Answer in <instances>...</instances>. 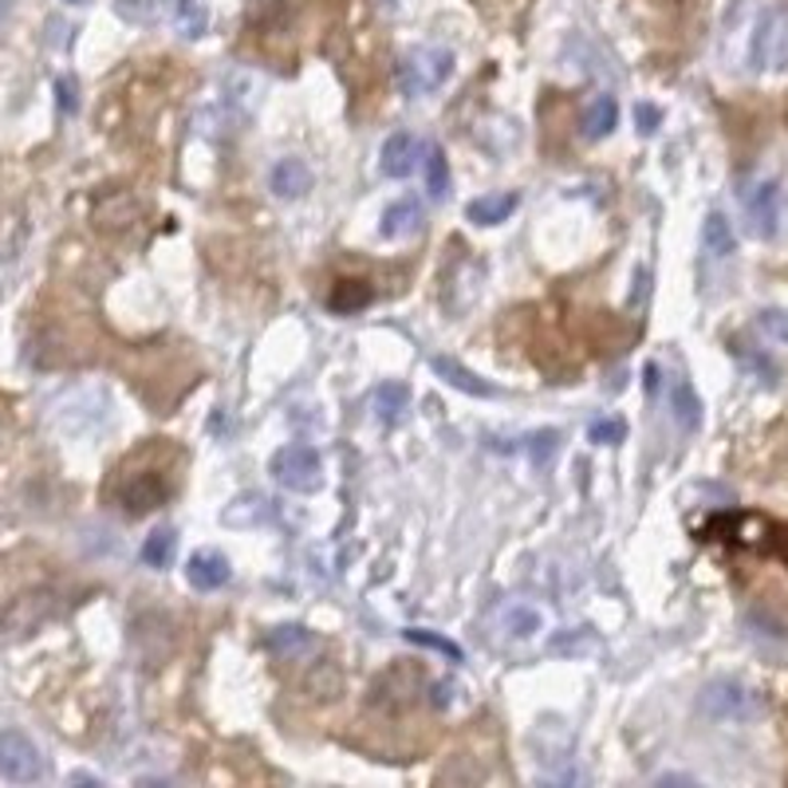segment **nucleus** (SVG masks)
<instances>
[{"instance_id":"9d476101","label":"nucleus","mask_w":788,"mask_h":788,"mask_svg":"<svg viewBox=\"0 0 788 788\" xmlns=\"http://www.w3.org/2000/svg\"><path fill=\"white\" fill-rule=\"evenodd\" d=\"M418 154H422V146L415 142V134H390V139L382 142V174L387 177L415 174Z\"/></svg>"},{"instance_id":"0eeeda50","label":"nucleus","mask_w":788,"mask_h":788,"mask_svg":"<svg viewBox=\"0 0 788 788\" xmlns=\"http://www.w3.org/2000/svg\"><path fill=\"white\" fill-rule=\"evenodd\" d=\"M757 71L772 68H788V17L785 12H765L757 20V32H754V52H749Z\"/></svg>"},{"instance_id":"4be33fe9","label":"nucleus","mask_w":788,"mask_h":788,"mask_svg":"<svg viewBox=\"0 0 788 788\" xmlns=\"http://www.w3.org/2000/svg\"><path fill=\"white\" fill-rule=\"evenodd\" d=\"M407 410H410V390L402 382H382L375 390V415H379V422L395 426Z\"/></svg>"},{"instance_id":"1a4fd4ad","label":"nucleus","mask_w":788,"mask_h":788,"mask_svg":"<svg viewBox=\"0 0 788 788\" xmlns=\"http://www.w3.org/2000/svg\"><path fill=\"white\" fill-rule=\"evenodd\" d=\"M265 647L273 651L276 658H284V663H300V658L316 655L319 651V638L316 631L300 627V623H284V627H273L265 635Z\"/></svg>"},{"instance_id":"f8f14e48","label":"nucleus","mask_w":788,"mask_h":788,"mask_svg":"<svg viewBox=\"0 0 788 788\" xmlns=\"http://www.w3.org/2000/svg\"><path fill=\"white\" fill-rule=\"evenodd\" d=\"M186 580L197 592H217V587L229 584V560L217 556V552H197L186 567Z\"/></svg>"},{"instance_id":"cd10ccee","label":"nucleus","mask_w":788,"mask_h":788,"mask_svg":"<svg viewBox=\"0 0 788 788\" xmlns=\"http://www.w3.org/2000/svg\"><path fill=\"white\" fill-rule=\"evenodd\" d=\"M524 450H529L532 465H549L560 450V430H536V434L524 442Z\"/></svg>"},{"instance_id":"20e7f679","label":"nucleus","mask_w":788,"mask_h":788,"mask_svg":"<svg viewBox=\"0 0 788 788\" xmlns=\"http://www.w3.org/2000/svg\"><path fill=\"white\" fill-rule=\"evenodd\" d=\"M453 71V55L446 48H418L402 60L399 68V83L407 95H426V91H438Z\"/></svg>"},{"instance_id":"39448f33","label":"nucleus","mask_w":788,"mask_h":788,"mask_svg":"<svg viewBox=\"0 0 788 788\" xmlns=\"http://www.w3.org/2000/svg\"><path fill=\"white\" fill-rule=\"evenodd\" d=\"M0 777L12 780V785H32V780L44 777V757H40L32 737L17 734V729L0 734Z\"/></svg>"},{"instance_id":"aec40b11","label":"nucleus","mask_w":788,"mask_h":788,"mask_svg":"<svg viewBox=\"0 0 788 788\" xmlns=\"http://www.w3.org/2000/svg\"><path fill=\"white\" fill-rule=\"evenodd\" d=\"M671 415L674 422L683 426L686 434H694L702 426V399L694 395V387L686 379H674V390H671Z\"/></svg>"},{"instance_id":"c756f323","label":"nucleus","mask_w":788,"mask_h":788,"mask_svg":"<svg viewBox=\"0 0 788 788\" xmlns=\"http://www.w3.org/2000/svg\"><path fill=\"white\" fill-rule=\"evenodd\" d=\"M635 123H638V131L643 134H655L658 123H663V111H658L655 103H638L635 106Z\"/></svg>"},{"instance_id":"f257e3e1","label":"nucleus","mask_w":788,"mask_h":788,"mask_svg":"<svg viewBox=\"0 0 788 788\" xmlns=\"http://www.w3.org/2000/svg\"><path fill=\"white\" fill-rule=\"evenodd\" d=\"M698 709L714 722H757L765 714V698L754 690V686L734 683V678H714V683L702 686L698 694Z\"/></svg>"},{"instance_id":"a878e982","label":"nucleus","mask_w":788,"mask_h":788,"mask_svg":"<svg viewBox=\"0 0 788 788\" xmlns=\"http://www.w3.org/2000/svg\"><path fill=\"white\" fill-rule=\"evenodd\" d=\"M174 549H177V536L170 529H158L146 536V544H142V560L151 567H166L170 560H174Z\"/></svg>"},{"instance_id":"393cba45","label":"nucleus","mask_w":788,"mask_h":788,"mask_svg":"<svg viewBox=\"0 0 788 788\" xmlns=\"http://www.w3.org/2000/svg\"><path fill=\"white\" fill-rule=\"evenodd\" d=\"M426 166V190H430V197H446V190H450V166H446V154L438 151V146H430L422 158Z\"/></svg>"},{"instance_id":"6e6552de","label":"nucleus","mask_w":788,"mask_h":788,"mask_svg":"<svg viewBox=\"0 0 788 788\" xmlns=\"http://www.w3.org/2000/svg\"><path fill=\"white\" fill-rule=\"evenodd\" d=\"M170 497V485L162 473L146 470V473H131V478L119 485V505H123V513L131 516H146L154 513L158 505H166Z\"/></svg>"},{"instance_id":"72a5a7b5","label":"nucleus","mask_w":788,"mask_h":788,"mask_svg":"<svg viewBox=\"0 0 788 788\" xmlns=\"http://www.w3.org/2000/svg\"><path fill=\"white\" fill-rule=\"evenodd\" d=\"M12 4H17V0H0V17H9Z\"/></svg>"},{"instance_id":"7ed1b4c3","label":"nucleus","mask_w":788,"mask_h":788,"mask_svg":"<svg viewBox=\"0 0 788 788\" xmlns=\"http://www.w3.org/2000/svg\"><path fill=\"white\" fill-rule=\"evenodd\" d=\"M273 478L276 485H284L288 493H316L324 485V461L311 446H284L280 453L273 458Z\"/></svg>"},{"instance_id":"2eb2a0df","label":"nucleus","mask_w":788,"mask_h":788,"mask_svg":"<svg viewBox=\"0 0 788 788\" xmlns=\"http://www.w3.org/2000/svg\"><path fill=\"white\" fill-rule=\"evenodd\" d=\"M521 205V197L513 194V190H501V194H481L478 202H470V222L478 225H501L513 217V209Z\"/></svg>"},{"instance_id":"473e14b6","label":"nucleus","mask_w":788,"mask_h":788,"mask_svg":"<svg viewBox=\"0 0 788 788\" xmlns=\"http://www.w3.org/2000/svg\"><path fill=\"white\" fill-rule=\"evenodd\" d=\"M453 702V686L450 683H442V686H434V706L438 709H446Z\"/></svg>"},{"instance_id":"2f4dec72","label":"nucleus","mask_w":788,"mask_h":788,"mask_svg":"<svg viewBox=\"0 0 788 788\" xmlns=\"http://www.w3.org/2000/svg\"><path fill=\"white\" fill-rule=\"evenodd\" d=\"M60 106L63 111H75V106H80V99H75V83L71 80H60Z\"/></svg>"},{"instance_id":"f3484780","label":"nucleus","mask_w":788,"mask_h":788,"mask_svg":"<svg viewBox=\"0 0 788 788\" xmlns=\"http://www.w3.org/2000/svg\"><path fill=\"white\" fill-rule=\"evenodd\" d=\"M620 126V103L615 95H595L584 111V139H607Z\"/></svg>"},{"instance_id":"bb28decb","label":"nucleus","mask_w":788,"mask_h":788,"mask_svg":"<svg viewBox=\"0 0 788 788\" xmlns=\"http://www.w3.org/2000/svg\"><path fill=\"white\" fill-rule=\"evenodd\" d=\"M402 635H407L410 643H418V647H430V651H438V655H446V658H453V663H461V647L453 643V638L434 635V631H426V627H407Z\"/></svg>"},{"instance_id":"c9c22d12","label":"nucleus","mask_w":788,"mask_h":788,"mask_svg":"<svg viewBox=\"0 0 788 788\" xmlns=\"http://www.w3.org/2000/svg\"><path fill=\"white\" fill-rule=\"evenodd\" d=\"M0 524H4V513H0Z\"/></svg>"},{"instance_id":"6ab92c4d","label":"nucleus","mask_w":788,"mask_h":788,"mask_svg":"<svg viewBox=\"0 0 788 788\" xmlns=\"http://www.w3.org/2000/svg\"><path fill=\"white\" fill-rule=\"evenodd\" d=\"M371 300H375V288L367 280H336L331 284L328 308L339 311V316H351V311L367 308Z\"/></svg>"},{"instance_id":"b1692460","label":"nucleus","mask_w":788,"mask_h":788,"mask_svg":"<svg viewBox=\"0 0 788 788\" xmlns=\"http://www.w3.org/2000/svg\"><path fill=\"white\" fill-rule=\"evenodd\" d=\"M757 336L772 347H788V311L785 308H765L761 316L754 319Z\"/></svg>"},{"instance_id":"dca6fc26","label":"nucleus","mask_w":788,"mask_h":788,"mask_svg":"<svg viewBox=\"0 0 788 788\" xmlns=\"http://www.w3.org/2000/svg\"><path fill=\"white\" fill-rule=\"evenodd\" d=\"M497 620V627L505 631V635H513V638H532L536 635V631H541V612H536V607H529V603H505V607H501V612L493 615Z\"/></svg>"},{"instance_id":"f03ea898","label":"nucleus","mask_w":788,"mask_h":788,"mask_svg":"<svg viewBox=\"0 0 788 788\" xmlns=\"http://www.w3.org/2000/svg\"><path fill=\"white\" fill-rule=\"evenodd\" d=\"M55 612H60V600H55V592H48V587L20 592L17 600L0 612V638H4V643H20V638L35 635Z\"/></svg>"},{"instance_id":"4468645a","label":"nucleus","mask_w":788,"mask_h":788,"mask_svg":"<svg viewBox=\"0 0 788 788\" xmlns=\"http://www.w3.org/2000/svg\"><path fill=\"white\" fill-rule=\"evenodd\" d=\"M311 190V170L304 158H280L273 166V194L276 197H304Z\"/></svg>"},{"instance_id":"7c9ffc66","label":"nucleus","mask_w":788,"mask_h":788,"mask_svg":"<svg viewBox=\"0 0 788 788\" xmlns=\"http://www.w3.org/2000/svg\"><path fill=\"white\" fill-rule=\"evenodd\" d=\"M564 647H572V651H592V647H595V638L587 635L584 627H580V631H567L564 638H552V651H564Z\"/></svg>"},{"instance_id":"9b49d317","label":"nucleus","mask_w":788,"mask_h":788,"mask_svg":"<svg viewBox=\"0 0 788 788\" xmlns=\"http://www.w3.org/2000/svg\"><path fill=\"white\" fill-rule=\"evenodd\" d=\"M434 367L438 375H442L450 387H458L461 395H473V399H497L501 390L493 387V382H485V379H478L473 371H465V367L458 364V359H446V355H434Z\"/></svg>"},{"instance_id":"5701e85b","label":"nucleus","mask_w":788,"mask_h":788,"mask_svg":"<svg viewBox=\"0 0 788 788\" xmlns=\"http://www.w3.org/2000/svg\"><path fill=\"white\" fill-rule=\"evenodd\" d=\"M702 245H706L709 257H729L737 248V237L734 229H729V222L722 217V213H709L706 225H702Z\"/></svg>"},{"instance_id":"c85d7f7f","label":"nucleus","mask_w":788,"mask_h":788,"mask_svg":"<svg viewBox=\"0 0 788 788\" xmlns=\"http://www.w3.org/2000/svg\"><path fill=\"white\" fill-rule=\"evenodd\" d=\"M587 438H592L595 446H620L623 438H627V422H623V418H595V422L587 426Z\"/></svg>"},{"instance_id":"ddd939ff","label":"nucleus","mask_w":788,"mask_h":788,"mask_svg":"<svg viewBox=\"0 0 788 788\" xmlns=\"http://www.w3.org/2000/svg\"><path fill=\"white\" fill-rule=\"evenodd\" d=\"M142 205L134 202V194H106L103 202L95 205V222L99 229H131L139 222Z\"/></svg>"},{"instance_id":"a211bd4d","label":"nucleus","mask_w":788,"mask_h":788,"mask_svg":"<svg viewBox=\"0 0 788 788\" xmlns=\"http://www.w3.org/2000/svg\"><path fill=\"white\" fill-rule=\"evenodd\" d=\"M422 225V205L415 197H402V202H390L387 213H382V225L379 233L382 237H407Z\"/></svg>"},{"instance_id":"f704fd0d","label":"nucleus","mask_w":788,"mask_h":788,"mask_svg":"<svg viewBox=\"0 0 788 788\" xmlns=\"http://www.w3.org/2000/svg\"><path fill=\"white\" fill-rule=\"evenodd\" d=\"M68 4H83V0H68Z\"/></svg>"},{"instance_id":"412c9836","label":"nucleus","mask_w":788,"mask_h":788,"mask_svg":"<svg viewBox=\"0 0 788 788\" xmlns=\"http://www.w3.org/2000/svg\"><path fill=\"white\" fill-rule=\"evenodd\" d=\"M268 516H273V509H268L265 497H260V493H245V497H237L229 509H225L222 521L233 524V529H253V524L268 521Z\"/></svg>"},{"instance_id":"423d86ee","label":"nucleus","mask_w":788,"mask_h":788,"mask_svg":"<svg viewBox=\"0 0 788 788\" xmlns=\"http://www.w3.org/2000/svg\"><path fill=\"white\" fill-rule=\"evenodd\" d=\"M745 209H749V229H754V237H780L788 225V197L780 194L777 182H765V186H757L754 194L745 197Z\"/></svg>"}]
</instances>
